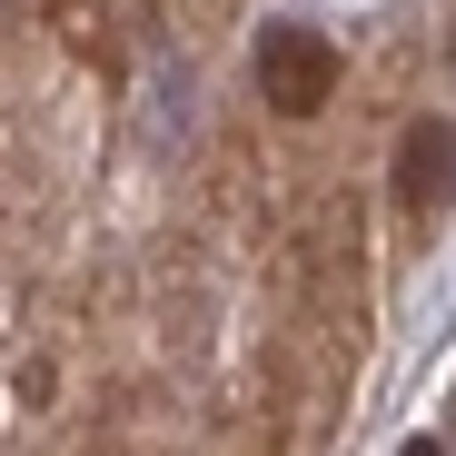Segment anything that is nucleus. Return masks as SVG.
Returning a JSON list of instances; mask_svg holds the SVG:
<instances>
[{"mask_svg": "<svg viewBox=\"0 0 456 456\" xmlns=\"http://www.w3.org/2000/svg\"><path fill=\"white\" fill-rule=\"evenodd\" d=\"M446 199H456V129H446V119H417V129L397 139V208L427 228Z\"/></svg>", "mask_w": 456, "mask_h": 456, "instance_id": "f03ea898", "label": "nucleus"}, {"mask_svg": "<svg viewBox=\"0 0 456 456\" xmlns=\"http://www.w3.org/2000/svg\"><path fill=\"white\" fill-rule=\"evenodd\" d=\"M407 456H456V446H407Z\"/></svg>", "mask_w": 456, "mask_h": 456, "instance_id": "7ed1b4c3", "label": "nucleus"}, {"mask_svg": "<svg viewBox=\"0 0 456 456\" xmlns=\"http://www.w3.org/2000/svg\"><path fill=\"white\" fill-rule=\"evenodd\" d=\"M248 69H258V100H268L278 119H318V110L338 100V40L308 30V20H268Z\"/></svg>", "mask_w": 456, "mask_h": 456, "instance_id": "f257e3e1", "label": "nucleus"}]
</instances>
